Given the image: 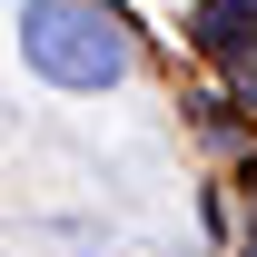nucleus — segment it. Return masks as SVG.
<instances>
[{"label":"nucleus","mask_w":257,"mask_h":257,"mask_svg":"<svg viewBox=\"0 0 257 257\" xmlns=\"http://www.w3.org/2000/svg\"><path fill=\"white\" fill-rule=\"evenodd\" d=\"M20 50H30V69L60 79V89H109L128 69V40H119V20H109L99 0H30V10H20Z\"/></svg>","instance_id":"obj_1"}]
</instances>
